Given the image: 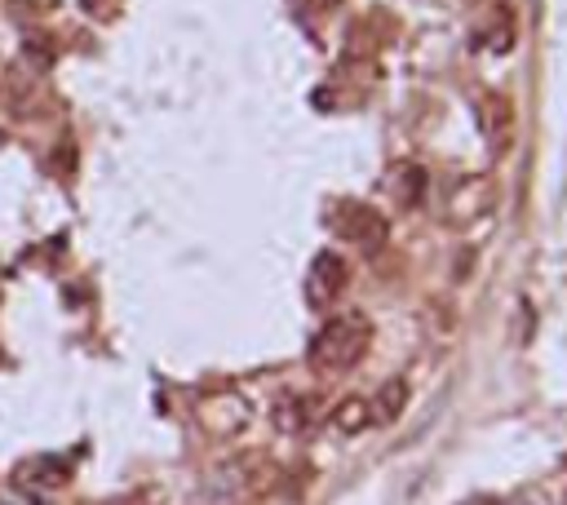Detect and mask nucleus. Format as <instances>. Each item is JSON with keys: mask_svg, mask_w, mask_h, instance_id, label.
I'll use <instances>...</instances> for the list:
<instances>
[{"mask_svg": "<svg viewBox=\"0 0 567 505\" xmlns=\"http://www.w3.org/2000/svg\"><path fill=\"white\" fill-rule=\"evenodd\" d=\"M306 4H310V9H332L337 0H306Z\"/></svg>", "mask_w": 567, "mask_h": 505, "instance_id": "obj_7", "label": "nucleus"}, {"mask_svg": "<svg viewBox=\"0 0 567 505\" xmlns=\"http://www.w3.org/2000/svg\"><path fill=\"white\" fill-rule=\"evenodd\" d=\"M346 279H350V266L341 261V252H319V257L310 261L306 292H310V301H315V306H328V301H337V297H341Z\"/></svg>", "mask_w": 567, "mask_h": 505, "instance_id": "obj_3", "label": "nucleus"}, {"mask_svg": "<svg viewBox=\"0 0 567 505\" xmlns=\"http://www.w3.org/2000/svg\"><path fill=\"white\" fill-rule=\"evenodd\" d=\"M368 341H372V328L363 315H337L310 337L306 359L315 372H346L368 354Z\"/></svg>", "mask_w": 567, "mask_h": 505, "instance_id": "obj_1", "label": "nucleus"}, {"mask_svg": "<svg viewBox=\"0 0 567 505\" xmlns=\"http://www.w3.org/2000/svg\"><path fill=\"white\" fill-rule=\"evenodd\" d=\"M377 416H372V408H368V399H341L337 408H332V425L337 430H346V434H354V430H368Z\"/></svg>", "mask_w": 567, "mask_h": 505, "instance_id": "obj_4", "label": "nucleus"}, {"mask_svg": "<svg viewBox=\"0 0 567 505\" xmlns=\"http://www.w3.org/2000/svg\"><path fill=\"white\" fill-rule=\"evenodd\" d=\"M332 230L354 248H377L385 239V217L368 204H341L332 213Z\"/></svg>", "mask_w": 567, "mask_h": 505, "instance_id": "obj_2", "label": "nucleus"}, {"mask_svg": "<svg viewBox=\"0 0 567 505\" xmlns=\"http://www.w3.org/2000/svg\"><path fill=\"white\" fill-rule=\"evenodd\" d=\"M275 421H279L284 430H301V425H306V403H301V399H288V403L275 412Z\"/></svg>", "mask_w": 567, "mask_h": 505, "instance_id": "obj_5", "label": "nucleus"}, {"mask_svg": "<svg viewBox=\"0 0 567 505\" xmlns=\"http://www.w3.org/2000/svg\"><path fill=\"white\" fill-rule=\"evenodd\" d=\"M399 399H403V385L394 381V385H390V390L381 394V408H377L372 416H394V412H399Z\"/></svg>", "mask_w": 567, "mask_h": 505, "instance_id": "obj_6", "label": "nucleus"}]
</instances>
